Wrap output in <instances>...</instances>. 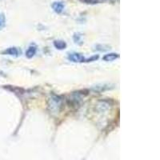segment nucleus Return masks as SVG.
Masks as SVG:
<instances>
[{
	"instance_id": "nucleus-4",
	"label": "nucleus",
	"mask_w": 160,
	"mask_h": 160,
	"mask_svg": "<svg viewBox=\"0 0 160 160\" xmlns=\"http://www.w3.org/2000/svg\"><path fill=\"white\" fill-rule=\"evenodd\" d=\"M118 57H119V56H118V54L111 53V54H108V55H106V56L103 57V60L107 62L114 61V60H115L116 59H118Z\"/></svg>"
},
{
	"instance_id": "nucleus-6",
	"label": "nucleus",
	"mask_w": 160,
	"mask_h": 160,
	"mask_svg": "<svg viewBox=\"0 0 160 160\" xmlns=\"http://www.w3.org/2000/svg\"><path fill=\"white\" fill-rule=\"evenodd\" d=\"M36 53V47L34 46H31L28 48V50L26 52V56L27 58H32Z\"/></svg>"
},
{
	"instance_id": "nucleus-2",
	"label": "nucleus",
	"mask_w": 160,
	"mask_h": 160,
	"mask_svg": "<svg viewBox=\"0 0 160 160\" xmlns=\"http://www.w3.org/2000/svg\"><path fill=\"white\" fill-rule=\"evenodd\" d=\"M68 59L70 61H72L74 63H80V62H83L84 59L83 56L77 53H71L68 56Z\"/></svg>"
},
{
	"instance_id": "nucleus-1",
	"label": "nucleus",
	"mask_w": 160,
	"mask_h": 160,
	"mask_svg": "<svg viewBox=\"0 0 160 160\" xmlns=\"http://www.w3.org/2000/svg\"><path fill=\"white\" fill-rule=\"evenodd\" d=\"M61 103L62 100L60 99V98L58 97V96H54V97H51V99H50L49 107H51V110L52 111L58 112L59 111L60 107H61Z\"/></svg>"
},
{
	"instance_id": "nucleus-5",
	"label": "nucleus",
	"mask_w": 160,
	"mask_h": 160,
	"mask_svg": "<svg viewBox=\"0 0 160 160\" xmlns=\"http://www.w3.org/2000/svg\"><path fill=\"white\" fill-rule=\"evenodd\" d=\"M4 54H7V55H9V56H17L18 55H19V50L16 47L8 48L7 50H6V51H4Z\"/></svg>"
},
{
	"instance_id": "nucleus-9",
	"label": "nucleus",
	"mask_w": 160,
	"mask_h": 160,
	"mask_svg": "<svg viewBox=\"0 0 160 160\" xmlns=\"http://www.w3.org/2000/svg\"><path fill=\"white\" fill-rule=\"evenodd\" d=\"M74 37H77V38H74V40L75 41V42H78V41L80 40V38H81V35L79 34H74Z\"/></svg>"
},
{
	"instance_id": "nucleus-8",
	"label": "nucleus",
	"mask_w": 160,
	"mask_h": 160,
	"mask_svg": "<svg viewBox=\"0 0 160 160\" xmlns=\"http://www.w3.org/2000/svg\"><path fill=\"white\" fill-rule=\"evenodd\" d=\"M5 22H6V19H5V16H4L3 14H0V29L2 28V27L5 26Z\"/></svg>"
},
{
	"instance_id": "nucleus-7",
	"label": "nucleus",
	"mask_w": 160,
	"mask_h": 160,
	"mask_svg": "<svg viewBox=\"0 0 160 160\" xmlns=\"http://www.w3.org/2000/svg\"><path fill=\"white\" fill-rule=\"evenodd\" d=\"M54 45H55V47L59 50H63L66 48V47H67L66 42H63V41H55V42H54Z\"/></svg>"
},
{
	"instance_id": "nucleus-3",
	"label": "nucleus",
	"mask_w": 160,
	"mask_h": 160,
	"mask_svg": "<svg viewBox=\"0 0 160 160\" xmlns=\"http://www.w3.org/2000/svg\"><path fill=\"white\" fill-rule=\"evenodd\" d=\"M64 3L63 2H55L52 4V8L58 14L62 13L64 10Z\"/></svg>"
}]
</instances>
